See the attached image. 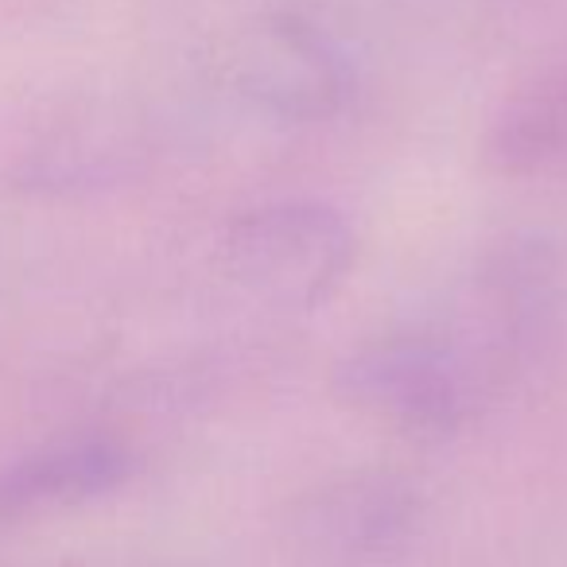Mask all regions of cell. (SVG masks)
Here are the masks:
<instances>
[{
	"label": "cell",
	"instance_id": "cell-2",
	"mask_svg": "<svg viewBox=\"0 0 567 567\" xmlns=\"http://www.w3.org/2000/svg\"><path fill=\"white\" fill-rule=\"evenodd\" d=\"M334 393L362 416L404 435H451L486 401L466 358L440 323L401 327L358 342L334 365Z\"/></svg>",
	"mask_w": 567,
	"mask_h": 567
},
{
	"label": "cell",
	"instance_id": "cell-3",
	"mask_svg": "<svg viewBox=\"0 0 567 567\" xmlns=\"http://www.w3.org/2000/svg\"><path fill=\"white\" fill-rule=\"evenodd\" d=\"M221 265L252 300L284 311H316L347 280L354 234L347 218L323 203H268L229 221L221 234Z\"/></svg>",
	"mask_w": 567,
	"mask_h": 567
},
{
	"label": "cell",
	"instance_id": "cell-5",
	"mask_svg": "<svg viewBox=\"0 0 567 567\" xmlns=\"http://www.w3.org/2000/svg\"><path fill=\"white\" fill-rule=\"evenodd\" d=\"M420 520V497L404 478L358 471L316 486L292 509V536L323 564H362L401 548Z\"/></svg>",
	"mask_w": 567,
	"mask_h": 567
},
{
	"label": "cell",
	"instance_id": "cell-7",
	"mask_svg": "<svg viewBox=\"0 0 567 567\" xmlns=\"http://www.w3.org/2000/svg\"><path fill=\"white\" fill-rule=\"evenodd\" d=\"M482 159L509 179L567 175V63L544 66L502 97L482 141Z\"/></svg>",
	"mask_w": 567,
	"mask_h": 567
},
{
	"label": "cell",
	"instance_id": "cell-6",
	"mask_svg": "<svg viewBox=\"0 0 567 567\" xmlns=\"http://www.w3.org/2000/svg\"><path fill=\"white\" fill-rule=\"evenodd\" d=\"M133 451L102 432L51 440L0 466V520H24L40 513L71 509L125 486Z\"/></svg>",
	"mask_w": 567,
	"mask_h": 567
},
{
	"label": "cell",
	"instance_id": "cell-1",
	"mask_svg": "<svg viewBox=\"0 0 567 567\" xmlns=\"http://www.w3.org/2000/svg\"><path fill=\"white\" fill-rule=\"evenodd\" d=\"M564 316V252L544 234H513L482 252L443 334L494 396L551 347Z\"/></svg>",
	"mask_w": 567,
	"mask_h": 567
},
{
	"label": "cell",
	"instance_id": "cell-4",
	"mask_svg": "<svg viewBox=\"0 0 567 567\" xmlns=\"http://www.w3.org/2000/svg\"><path fill=\"white\" fill-rule=\"evenodd\" d=\"M226 74L237 97L288 125L334 117L354 90L342 48L300 12H268L241 28L229 43Z\"/></svg>",
	"mask_w": 567,
	"mask_h": 567
}]
</instances>
